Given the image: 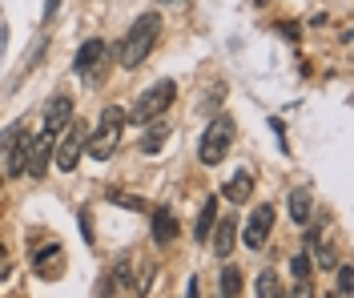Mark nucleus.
I'll return each instance as SVG.
<instances>
[{
  "label": "nucleus",
  "mask_w": 354,
  "mask_h": 298,
  "mask_svg": "<svg viewBox=\"0 0 354 298\" xmlns=\"http://www.w3.org/2000/svg\"><path fill=\"white\" fill-rule=\"evenodd\" d=\"M157 37H161V17L157 12H141L137 21H133L129 37H125V45H121V69H137L149 53H153Z\"/></svg>",
  "instance_id": "f257e3e1"
},
{
  "label": "nucleus",
  "mask_w": 354,
  "mask_h": 298,
  "mask_svg": "<svg viewBox=\"0 0 354 298\" xmlns=\"http://www.w3.org/2000/svg\"><path fill=\"white\" fill-rule=\"evenodd\" d=\"M121 129H125V109L121 105H109L101 121H97V129H88L85 138V149L93 161H105L113 158V149H117V141H121Z\"/></svg>",
  "instance_id": "f03ea898"
},
{
  "label": "nucleus",
  "mask_w": 354,
  "mask_h": 298,
  "mask_svg": "<svg viewBox=\"0 0 354 298\" xmlns=\"http://www.w3.org/2000/svg\"><path fill=\"white\" fill-rule=\"evenodd\" d=\"M174 97H177V85H174V81H157V85H149V89L133 101V109L125 113V121H137V125L157 121V117L174 105Z\"/></svg>",
  "instance_id": "7ed1b4c3"
},
{
  "label": "nucleus",
  "mask_w": 354,
  "mask_h": 298,
  "mask_svg": "<svg viewBox=\"0 0 354 298\" xmlns=\"http://www.w3.org/2000/svg\"><path fill=\"white\" fill-rule=\"evenodd\" d=\"M230 141H234V117H214L209 129L201 133V145H198V158L201 165H221V158L230 153Z\"/></svg>",
  "instance_id": "20e7f679"
},
{
  "label": "nucleus",
  "mask_w": 354,
  "mask_h": 298,
  "mask_svg": "<svg viewBox=\"0 0 354 298\" xmlns=\"http://www.w3.org/2000/svg\"><path fill=\"white\" fill-rule=\"evenodd\" d=\"M65 129H68V133H65L61 141H57V149H53V161H57V169L73 174V169H77V161H81V153H85V138H88V129L81 125V121H68Z\"/></svg>",
  "instance_id": "39448f33"
},
{
  "label": "nucleus",
  "mask_w": 354,
  "mask_h": 298,
  "mask_svg": "<svg viewBox=\"0 0 354 298\" xmlns=\"http://www.w3.org/2000/svg\"><path fill=\"white\" fill-rule=\"evenodd\" d=\"M73 121V97H65V93H53L48 97V105H44V138H61L65 133V125Z\"/></svg>",
  "instance_id": "423d86ee"
},
{
  "label": "nucleus",
  "mask_w": 354,
  "mask_h": 298,
  "mask_svg": "<svg viewBox=\"0 0 354 298\" xmlns=\"http://www.w3.org/2000/svg\"><path fill=\"white\" fill-rule=\"evenodd\" d=\"M101 61H105V41H85V45L77 48V57H73V73L77 77H85V81H97L101 77Z\"/></svg>",
  "instance_id": "0eeeda50"
},
{
  "label": "nucleus",
  "mask_w": 354,
  "mask_h": 298,
  "mask_svg": "<svg viewBox=\"0 0 354 298\" xmlns=\"http://www.w3.org/2000/svg\"><path fill=\"white\" fill-rule=\"evenodd\" d=\"M270 226H274V206H258L254 209V214H250V222H245V246H250V250H262L266 246V238H270Z\"/></svg>",
  "instance_id": "6e6552de"
},
{
  "label": "nucleus",
  "mask_w": 354,
  "mask_h": 298,
  "mask_svg": "<svg viewBox=\"0 0 354 298\" xmlns=\"http://www.w3.org/2000/svg\"><path fill=\"white\" fill-rule=\"evenodd\" d=\"M32 270L41 278H61L65 274V250L57 242H48L44 250H32Z\"/></svg>",
  "instance_id": "1a4fd4ad"
},
{
  "label": "nucleus",
  "mask_w": 354,
  "mask_h": 298,
  "mask_svg": "<svg viewBox=\"0 0 354 298\" xmlns=\"http://www.w3.org/2000/svg\"><path fill=\"white\" fill-rule=\"evenodd\" d=\"M32 145H37V141L28 138V133H21V138L8 145V174H24V165H28V153H32Z\"/></svg>",
  "instance_id": "9d476101"
},
{
  "label": "nucleus",
  "mask_w": 354,
  "mask_h": 298,
  "mask_svg": "<svg viewBox=\"0 0 354 298\" xmlns=\"http://www.w3.org/2000/svg\"><path fill=\"white\" fill-rule=\"evenodd\" d=\"M214 230H218V238H214L218 258H230V254H234V242H238V222L225 218V222H214Z\"/></svg>",
  "instance_id": "9b49d317"
},
{
  "label": "nucleus",
  "mask_w": 354,
  "mask_h": 298,
  "mask_svg": "<svg viewBox=\"0 0 354 298\" xmlns=\"http://www.w3.org/2000/svg\"><path fill=\"white\" fill-rule=\"evenodd\" d=\"M214 222H218V198H205V206H201L198 222H194V238H198V242H209Z\"/></svg>",
  "instance_id": "f8f14e48"
},
{
  "label": "nucleus",
  "mask_w": 354,
  "mask_h": 298,
  "mask_svg": "<svg viewBox=\"0 0 354 298\" xmlns=\"http://www.w3.org/2000/svg\"><path fill=\"white\" fill-rule=\"evenodd\" d=\"M174 238H177V218L169 209H157L153 214V242L157 246H169Z\"/></svg>",
  "instance_id": "ddd939ff"
},
{
  "label": "nucleus",
  "mask_w": 354,
  "mask_h": 298,
  "mask_svg": "<svg viewBox=\"0 0 354 298\" xmlns=\"http://www.w3.org/2000/svg\"><path fill=\"white\" fill-rule=\"evenodd\" d=\"M286 206H290V218H294V226H306V222H310V194H306V189H290Z\"/></svg>",
  "instance_id": "4468645a"
},
{
  "label": "nucleus",
  "mask_w": 354,
  "mask_h": 298,
  "mask_svg": "<svg viewBox=\"0 0 354 298\" xmlns=\"http://www.w3.org/2000/svg\"><path fill=\"white\" fill-rule=\"evenodd\" d=\"M250 194H254V178H250L245 169H238L234 182L225 185V198H230V202H250Z\"/></svg>",
  "instance_id": "2eb2a0df"
},
{
  "label": "nucleus",
  "mask_w": 354,
  "mask_h": 298,
  "mask_svg": "<svg viewBox=\"0 0 354 298\" xmlns=\"http://www.w3.org/2000/svg\"><path fill=\"white\" fill-rule=\"evenodd\" d=\"M165 138H169V125H165V121H149V133L141 138V149H145V153H157V149L165 145Z\"/></svg>",
  "instance_id": "dca6fc26"
},
{
  "label": "nucleus",
  "mask_w": 354,
  "mask_h": 298,
  "mask_svg": "<svg viewBox=\"0 0 354 298\" xmlns=\"http://www.w3.org/2000/svg\"><path fill=\"white\" fill-rule=\"evenodd\" d=\"M254 298H282V290H278V274L266 266L262 274H258V282H254Z\"/></svg>",
  "instance_id": "f3484780"
},
{
  "label": "nucleus",
  "mask_w": 354,
  "mask_h": 298,
  "mask_svg": "<svg viewBox=\"0 0 354 298\" xmlns=\"http://www.w3.org/2000/svg\"><path fill=\"white\" fill-rule=\"evenodd\" d=\"M238 290H242V274L234 266H225L221 270V298H238Z\"/></svg>",
  "instance_id": "a211bd4d"
},
{
  "label": "nucleus",
  "mask_w": 354,
  "mask_h": 298,
  "mask_svg": "<svg viewBox=\"0 0 354 298\" xmlns=\"http://www.w3.org/2000/svg\"><path fill=\"white\" fill-rule=\"evenodd\" d=\"M338 295H342V298L354 295V266H351V262H342V266H338Z\"/></svg>",
  "instance_id": "6ab92c4d"
},
{
  "label": "nucleus",
  "mask_w": 354,
  "mask_h": 298,
  "mask_svg": "<svg viewBox=\"0 0 354 298\" xmlns=\"http://www.w3.org/2000/svg\"><path fill=\"white\" fill-rule=\"evenodd\" d=\"M129 278H133V258L125 254V258L117 262V270H113V282H117L121 290H129Z\"/></svg>",
  "instance_id": "aec40b11"
},
{
  "label": "nucleus",
  "mask_w": 354,
  "mask_h": 298,
  "mask_svg": "<svg viewBox=\"0 0 354 298\" xmlns=\"http://www.w3.org/2000/svg\"><path fill=\"white\" fill-rule=\"evenodd\" d=\"M290 270H294L298 282H310V254H294L290 258Z\"/></svg>",
  "instance_id": "412c9836"
},
{
  "label": "nucleus",
  "mask_w": 354,
  "mask_h": 298,
  "mask_svg": "<svg viewBox=\"0 0 354 298\" xmlns=\"http://www.w3.org/2000/svg\"><path fill=\"white\" fill-rule=\"evenodd\" d=\"M109 202H117V206H125V209H145L141 198H125V194H109Z\"/></svg>",
  "instance_id": "4be33fe9"
},
{
  "label": "nucleus",
  "mask_w": 354,
  "mask_h": 298,
  "mask_svg": "<svg viewBox=\"0 0 354 298\" xmlns=\"http://www.w3.org/2000/svg\"><path fill=\"white\" fill-rule=\"evenodd\" d=\"M8 270H12V266H8V250H4V242H0V278H8Z\"/></svg>",
  "instance_id": "5701e85b"
},
{
  "label": "nucleus",
  "mask_w": 354,
  "mask_h": 298,
  "mask_svg": "<svg viewBox=\"0 0 354 298\" xmlns=\"http://www.w3.org/2000/svg\"><path fill=\"white\" fill-rule=\"evenodd\" d=\"M57 8H61V0H44V21H48V17H57Z\"/></svg>",
  "instance_id": "b1692460"
},
{
  "label": "nucleus",
  "mask_w": 354,
  "mask_h": 298,
  "mask_svg": "<svg viewBox=\"0 0 354 298\" xmlns=\"http://www.w3.org/2000/svg\"><path fill=\"white\" fill-rule=\"evenodd\" d=\"M294 298H314L310 295V282H298V286H294Z\"/></svg>",
  "instance_id": "393cba45"
},
{
  "label": "nucleus",
  "mask_w": 354,
  "mask_h": 298,
  "mask_svg": "<svg viewBox=\"0 0 354 298\" xmlns=\"http://www.w3.org/2000/svg\"><path fill=\"white\" fill-rule=\"evenodd\" d=\"M189 298H198V278H189Z\"/></svg>",
  "instance_id": "a878e982"
},
{
  "label": "nucleus",
  "mask_w": 354,
  "mask_h": 298,
  "mask_svg": "<svg viewBox=\"0 0 354 298\" xmlns=\"http://www.w3.org/2000/svg\"><path fill=\"white\" fill-rule=\"evenodd\" d=\"M0 185H4V178H0Z\"/></svg>",
  "instance_id": "bb28decb"
}]
</instances>
